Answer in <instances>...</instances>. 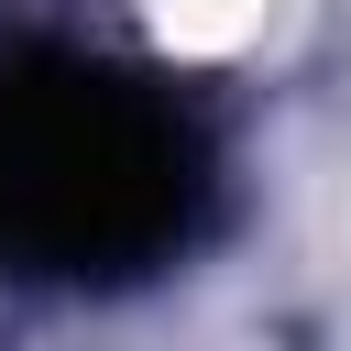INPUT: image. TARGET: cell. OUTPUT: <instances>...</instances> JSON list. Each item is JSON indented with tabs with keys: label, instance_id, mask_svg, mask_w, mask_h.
<instances>
[{
	"label": "cell",
	"instance_id": "obj_1",
	"mask_svg": "<svg viewBox=\"0 0 351 351\" xmlns=\"http://www.w3.org/2000/svg\"><path fill=\"white\" fill-rule=\"evenodd\" d=\"M197 208V132L165 88L110 77L99 55L0 66V263L88 274L143 263Z\"/></svg>",
	"mask_w": 351,
	"mask_h": 351
}]
</instances>
